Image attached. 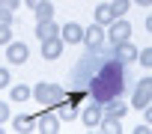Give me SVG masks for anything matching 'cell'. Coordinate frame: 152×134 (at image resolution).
Segmentation results:
<instances>
[{
    "label": "cell",
    "mask_w": 152,
    "mask_h": 134,
    "mask_svg": "<svg viewBox=\"0 0 152 134\" xmlns=\"http://www.w3.org/2000/svg\"><path fill=\"white\" fill-rule=\"evenodd\" d=\"M72 90H78L84 98L107 104L113 98H122L128 90V63H122L113 51V45H102L87 51L72 69Z\"/></svg>",
    "instance_id": "cell-1"
},
{
    "label": "cell",
    "mask_w": 152,
    "mask_h": 134,
    "mask_svg": "<svg viewBox=\"0 0 152 134\" xmlns=\"http://www.w3.org/2000/svg\"><path fill=\"white\" fill-rule=\"evenodd\" d=\"M63 95H66V90H63L60 84H54V81H39V84L33 87V98H36L39 104H45V107H57V104L63 101Z\"/></svg>",
    "instance_id": "cell-2"
},
{
    "label": "cell",
    "mask_w": 152,
    "mask_h": 134,
    "mask_svg": "<svg viewBox=\"0 0 152 134\" xmlns=\"http://www.w3.org/2000/svg\"><path fill=\"white\" fill-rule=\"evenodd\" d=\"M60 116H57V110L54 107H45L42 113H36V131H42V134H57L60 131Z\"/></svg>",
    "instance_id": "cell-3"
},
{
    "label": "cell",
    "mask_w": 152,
    "mask_h": 134,
    "mask_svg": "<svg viewBox=\"0 0 152 134\" xmlns=\"http://www.w3.org/2000/svg\"><path fill=\"white\" fill-rule=\"evenodd\" d=\"M131 39V24L125 18H116L113 24H107V42L110 45H119V42H128Z\"/></svg>",
    "instance_id": "cell-4"
},
{
    "label": "cell",
    "mask_w": 152,
    "mask_h": 134,
    "mask_svg": "<svg viewBox=\"0 0 152 134\" xmlns=\"http://www.w3.org/2000/svg\"><path fill=\"white\" fill-rule=\"evenodd\" d=\"M149 101H152V78H143V81H137V87H134V95H131V107L143 110Z\"/></svg>",
    "instance_id": "cell-5"
},
{
    "label": "cell",
    "mask_w": 152,
    "mask_h": 134,
    "mask_svg": "<svg viewBox=\"0 0 152 134\" xmlns=\"http://www.w3.org/2000/svg\"><path fill=\"white\" fill-rule=\"evenodd\" d=\"M104 39H107V33H104V27H102V24H96V21L84 30V45H87V51L102 48V45H104Z\"/></svg>",
    "instance_id": "cell-6"
},
{
    "label": "cell",
    "mask_w": 152,
    "mask_h": 134,
    "mask_svg": "<svg viewBox=\"0 0 152 134\" xmlns=\"http://www.w3.org/2000/svg\"><path fill=\"white\" fill-rule=\"evenodd\" d=\"M27 57H30V48H27L24 42H9V45H6V60H9L12 66H24Z\"/></svg>",
    "instance_id": "cell-7"
},
{
    "label": "cell",
    "mask_w": 152,
    "mask_h": 134,
    "mask_svg": "<svg viewBox=\"0 0 152 134\" xmlns=\"http://www.w3.org/2000/svg\"><path fill=\"white\" fill-rule=\"evenodd\" d=\"M102 116H104V104H99V101H90V104L84 107V113H81V119H84L87 128H99Z\"/></svg>",
    "instance_id": "cell-8"
},
{
    "label": "cell",
    "mask_w": 152,
    "mask_h": 134,
    "mask_svg": "<svg viewBox=\"0 0 152 134\" xmlns=\"http://www.w3.org/2000/svg\"><path fill=\"white\" fill-rule=\"evenodd\" d=\"M60 36H63L66 45H78V42H84V27L78 21H69V24L60 27Z\"/></svg>",
    "instance_id": "cell-9"
},
{
    "label": "cell",
    "mask_w": 152,
    "mask_h": 134,
    "mask_svg": "<svg viewBox=\"0 0 152 134\" xmlns=\"http://www.w3.org/2000/svg\"><path fill=\"white\" fill-rule=\"evenodd\" d=\"M63 45H66L63 36H51V39H45V42H42V57H45V60H57V57L63 54Z\"/></svg>",
    "instance_id": "cell-10"
},
{
    "label": "cell",
    "mask_w": 152,
    "mask_h": 134,
    "mask_svg": "<svg viewBox=\"0 0 152 134\" xmlns=\"http://www.w3.org/2000/svg\"><path fill=\"white\" fill-rule=\"evenodd\" d=\"M51 36H60V27H57V21H54V18L36 21V39H39V42H45V39H51Z\"/></svg>",
    "instance_id": "cell-11"
},
{
    "label": "cell",
    "mask_w": 152,
    "mask_h": 134,
    "mask_svg": "<svg viewBox=\"0 0 152 134\" xmlns=\"http://www.w3.org/2000/svg\"><path fill=\"white\" fill-rule=\"evenodd\" d=\"M93 18H96V24H102V27H107V24H113V21H116V15H113V6H110V3H99V6L93 9Z\"/></svg>",
    "instance_id": "cell-12"
},
{
    "label": "cell",
    "mask_w": 152,
    "mask_h": 134,
    "mask_svg": "<svg viewBox=\"0 0 152 134\" xmlns=\"http://www.w3.org/2000/svg\"><path fill=\"white\" fill-rule=\"evenodd\" d=\"M113 51H116V57L122 60V63H134L137 60V54H140V48L137 45H131V42H119V45H113Z\"/></svg>",
    "instance_id": "cell-13"
},
{
    "label": "cell",
    "mask_w": 152,
    "mask_h": 134,
    "mask_svg": "<svg viewBox=\"0 0 152 134\" xmlns=\"http://www.w3.org/2000/svg\"><path fill=\"white\" fill-rule=\"evenodd\" d=\"M12 128H15V131H21V134H30V131H36V116L21 113V116H15V119H12Z\"/></svg>",
    "instance_id": "cell-14"
},
{
    "label": "cell",
    "mask_w": 152,
    "mask_h": 134,
    "mask_svg": "<svg viewBox=\"0 0 152 134\" xmlns=\"http://www.w3.org/2000/svg\"><path fill=\"white\" fill-rule=\"evenodd\" d=\"M54 110H57V116H60V119H66V122L78 116V104H72V101H69L66 95H63V101H60V104H57Z\"/></svg>",
    "instance_id": "cell-15"
},
{
    "label": "cell",
    "mask_w": 152,
    "mask_h": 134,
    "mask_svg": "<svg viewBox=\"0 0 152 134\" xmlns=\"http://www.w3.org/2000/svg\"><path fill=\"white\" fill-rule=\"evenodd\" d=\"M30 95H33V90H30L27 84H15V87L9 90V98H12L15 104H21V101H27Z\"/></svg>",
    "instance_id": "cell-16"
},
{
    "label": "cell",
    "mask_w": 152,
    "mask_h": 134,
    "mask_svg": "<svg viewBox=\"0 0 152 134\" xmlns=\"http://www.w3.org/2000/svg\"><path fill=\"white\" fill-rule=\"evenodd\" d=\"M99 128L104 131V134H119L122 131V125H119V116H102V122H99Z\"/></svg>",
    "instance_id": "cell-17"
},
{
    "label": "cell",
    "mask_w": 152,
    "mask_h": 134,
    "mask_svg": "<svg viewBox=\"0 0 152 134\" xmlns=\"http://www.w3.org/2000/svg\"><path fill=\"white\" fill-rule=\"evenodd\" d=\"M104 113H107V116H119V119H122V116L128 113V104H122L119 98H113V101H107V104H104Z\"/></svg>",
    "instance_id": "cell-18"
},
{
    "label": "cell",
    "mask_w": 152,
    "mask_h": 134,
    "mask_svg": "<svg viewBox=\"0 0 152 134\" xmlns=\"http://www.w3.org/2000/svg\"><path fill=\"white\" fill-rule=\"evenodd\" d=\"M36 12V21H45V18H54V3L51 0H42V3L33 9Z\"/></svg>",
    "instance_id": "cell-19"
},
{
    "label": "cell",
    "mask_w": 152,
    "mask_h": 134,
    "mask_svg": "<svg viewBox=\"0 0 152 134\" xmlns=\"http://www.w3.org/2000/svg\"><path fill=\"white\" fill-rule=\"evenodd\" d=\"M110 6H113V15L116 18H125L128 6H131V0H110Z\"/></svg>",
    "instance_id": "cell-20"
},
{
    "label": "cell",
    "mask_w": 152,
    "mask_h": 134,
    "mask_svg": "<svg viewBox=\"0 0 152 134\" xmlns=\"http://www.w3.org/2000/svg\"><path fill=\"white\" fill-rule=\"evenodd\" d=\"M137 63L143 66V69H152V48H143V51L137 54Z\"/></svg>",
    "instance_id": "cell-21"
},
{
    "label": "cell",
    "mask_w": 152,
    "mask_h": 134,
    "mask_svg": "<svg viewBox=\"0 0 152 134\" xmlns=\"http://www.w3.org/2000/svg\"><path fill=\"white\" fill-rule=\"evenodd\" d=\"M9 42H12V27L0 24V45H9Z\"/></svg>",
    "instance_id": "cell-22"
},
{
    "label": "cell",
    "mask_w": 152,
    "mask_h": 134,
    "mask_svg": "<svg viewBox=\"0 0 152 134\" xmlns=\"http://www.w3.org/2000/svg\"><path fill=\"white\" fill-rule=\"evenodd\" d=\"M21 6V0H0V9H6V12H15Z\"/></svg>",
    "instance_id": "cell-23"
},
{
    "label": "cell",
    "mask_w": 152,
    "mask_h": 134,
    "mask_svg": "<svg viewBox=\"0 0 152 134\" xmlns=\"http://www.w3.org/2000/svg\"><path fill=\"white\" fill-rule=\"evenodd\" d=\"M9 81H12L9 69H0V90H6V87H9Z\"/></svg>",
    "instance_id": "cell-24"
},
{
    "label": "cell",
    "mask_w": 152,
    "mask_h": 134,
    "mask_svg": "<svg viewBox=\"0 0 152 134\" xmlns=\"http://www.w3.org/2000/svg\"><path fill=\"white\" fill-rule=\"evenodd\" d=\"M0 24H15V18H12V12H6V9H0Z\"/></svg>",
    "instance_id": "cell-25"
},
{
    "label": "cell",
    "mask_w": 152,
    "mask_h": 134,
    "mask_svg": "<svg viewBox=\"0 0 152 134\" xmlns=\"http://www.w3.org/2000/svg\"><path fill=\"white\" fill-rule=\"evenodd\" d=\"M6 119H9V104L0 101V122H6Z\"/></svg>",
    "instance_id": "cell-26"
},
{
    "label": "cell",
    "mask_w": 152,
    "mask_h": 134,
    "mask_svg": "<svg viewBox=\"0 0 152 134\" xmlns=\"http://www.w3.org/2000/svg\"><path fill=\"white\" fill-rule=\"evenodd\" d=\"M149 131H152V128H149V122H146V125H137V128H134V134H149Z\"/></svg>",
    "instance_id": "cell-27"
},
{
    "label": "cell",
    "mask_w": 152,
    "mask_h": 134,
    "mask_svg": "<svg viewBox=\"0 0 152 134\" xmlns=\"http://www.w3.org/2000/svg\"><path fill=\"white\" fill-rule=\"evenodd\" d=\"M143 113H146V122H149V125H152V101H149V104H146V107H143Z\"/></svg>",
    "instance_id": "cell-28"
},
{
    "label": "cell",
    "mask_w": 152,
    "mask_h": 134,
    "mask_svg": "<svg viewBox=\"0 0 152 134\" xmlns=\"http://www.w3.org/2000/svg\"><path fill=\"white\" fill-rule=\"evenodd\" d=\"M24 3H27V6H30V9H36V6H39V3H42V0H24Z\"/></svg>",
    "instance_id": "cell-29"
},
{
    "label": "cell",
    "mask_w": 152,
    "mask_h": 134,
    "mask_svg": "<svg viewBox=\"0 0 152 134\" xmlns=\"http://www.w3.org/2000/svg\"><path fill=\"white\" fill-rule=\"evenodd\" d=\"M137 6H152V0H134Z\"/></svg>",
    "instance_id": "cell-30"
},
{
    "label": "cell",
    "mask_w": 152,
    "mask_h": 134,
    "mask_svg": "<svg viewBox=\"0 0 152 134\" xmlns=\"http://www.w3.org/2000/svg\"><path fill=\"white\" fill-rule=\"evenodd\" d=\"M146 30L152 33V15H146Z\"/></svg>",
    "instance_id": "cell-31"
}]
</instances>
